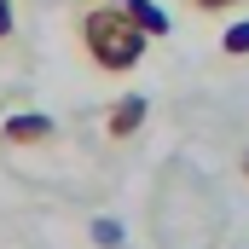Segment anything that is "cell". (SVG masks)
I'll use <instances>...</instances> for the list:
<instances>
[{
  "label": "cell",
  "mask_w": 249,
  "mask_h": 249,
  "mask_svg": "<svg viewBox=\"0 0 249 249\" xmlns=\"http://www.w3.org/2000/svg\"><path fill=\"white\" fill-rule=\"evenodd\" d=\"M75 41H81V53L93 70H105V75H127L133 64L145 58V47H151V35L127 18V6L116 0H99V6H87L81 18H75Z\"/></svg>",
  "instance_id": "1"
},
{
  "label": "cell",
  "mask_w": 249,
  "mask_h": 249,
  "mask_svg": "<svg viewBox=\"0 0 249 249\" xmlns=\"http://www.w3.org/2000/svg\"><path fill=\"white\" fill-rule=\"evenodd\" d=\"M53 133H58V122H53L47 110H18V116L0 122V139H6V145H47Z\"/></svg>",
  "instance_id": "2"
},
{
  "label": "cell",
  "mask_w": 249,
  "mask_h": 249,
  "mask_svg": "<svg viewBox=\"0 0 249 249\" xmlns=\"http://www.w3.org/2000/svg\"><path fill=\"white\" fill-rule=\"evenodd\" d=\"M145 116H151V99H145V93H122V99L110 105V116H105V133L122 145V139H133V133L145 127Z\"/></svg>",
  "instance_id": "3"
},
{
  "label": "cell",
  "mask_w": 249,
  "mask_h": 249,
  "mask_svg": "<svg viewBox=\"0 0 249 249\" xmlns=\"http://www.w3.org/2000/svg\"><path fill=\"white\" fill-rule=\"evenodd\" d=\"M122 6H127V18H133L151 41H162V35H168V12H162L157 0H122Z\"/></svg>",
  "instance_id": "4"
},
{
  "label": "cell",
  "mask_w": 249,
  "mask_h": 249,
  "mask_svg": "<svg viewBox=\"0 0 249 249\" xmlns=\"http://www.w3.org/2000/svg\"><path fill=\"white\" fill-rule=\"evenodd\" d=\"M220 53H226V58H244V53H249V18H244V23H232V29L220 35Z\"/></svg>",
  "instance_id": "5"
},
{
  "label": "cell",
  "mask_w": 249,
  "mask_h": 249,
  "mask_svg": "<svg viewBox=\"0 0 249 249\" xmlns=\"http://www.w3.org/2000/svg\"><path fill=\"white\" fill-rule=\"evenodd\" d=\"M93 244L99 249H122V226L116 220H93Z\"/></svg>",
  "instance_id": "6"
},
{
  "label": "cell",
  "mask_w": 249,
  "mask_h": 249,
  "mask_svg": "<svg viewBox=\"0 0 249 249\" xmlns=\"http://www.w3.org/2000/svg\"><path fill=\"white\" fill-rule=\"evenodd\" d=\"M232 6H244V0H191V12H203V18H214V12H232Z\"/></svg>",
  "instance_id": "7"
},
{
  "label": "cell",
  "mask_w": 249,
  "mask_h": 249,
  "mask_svg": "<svg viewBox=\"0 0 249 249\" xmlns=\"http://www.w3.org/2000/svg\"><path fill=\"white\" fill-rule=\"evenodd\" d=\"M12 29H18V18H12V0H0V47L12 41Z\"/></svg>",
  "instance_id": "8"
},
{
  "label": "cell",
  "mask_w": 249,
  "mask_h": 249,
  "mask_svg": "<svg viewBox=\"0 0 249 249\" xmlns=\"http://www.w3.org/2000/svg\"><path fill=\"white\" fill-rule=\"evenodd\" d=\"M244 180H249V151H244Z\"/></svg>",
  "instance_id": "9"
},
{
  "label": "cell",
  "mask_w": 249,
  "mask_h": 249,
  "mask_svg": "<svg viewBox=\"0 0 249 249\" xmlns=\"http://www.w3.org/2000/svg\"><path fill=\"white\" fill-rule=\"evenodd\" d=\"M110 6H116V0H110Z\"/></svg>",
  "instance_id": "10"
}]
</instances>
